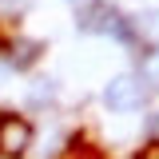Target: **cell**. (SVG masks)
I'll return each instance as SVG.
<instances>
[{
  "instance_id": "cell-1",
  "label": "cell",
  "mask_w": 159,
  "mask_h": 159,
  "mask_svg": "<svg viewBox=\"0 0 159 159\" xmlns=\"http://www.w3.org/2000/svg\"><path fill=\"white\" fill-rule=\"evenodd\" d=\"M76 28L80 32H103L123 44H131V20H123L119 8L103 4V0H80L76 4Z\"/></svg>"
},
{
  "instance_id": "cell-2",
  "label": "cell",
  "mask_w": 159,
  "mask_h": 159,
  "mask_svg": "<svg viewBox=\"0 0 159 159\" xmlns=\"http://www.w3.org/2000/svg\"><path fill=\"white\" fill-rule=\"evenodd\" d=\"M151 96V88L143 84L139 72H119L103 84V107L107 111H116V116H135L143 111V103Z\"/></svg>"
},
{
  "instance_id": "cell-3",
  "label": "cell",
  "mask_w": 159,
  "mask_h": 159,
  "mask_svg": "<svg viewBox=\"0 0 159 159\" xmlns=\"http://www.w3.org/2000/svg\"><path fill=\"white\" fill-rule=\"evenodd\" d=\"M32 139H36V131L24 116H12V111L0 116V155L4 159H20L32 147Z\"/></svg>"
},
{
  "instance_id": "cell-4",
  "label": "cell",
  "mask_w": 159,
  "mask_h": 159,
  "mask_svg": "<svg viewBox=\"0 0 159 159\" xmlns=\"http://www.w3.org/2000/svg\"><path fill=\"white\" fill-rule=\"evenodd\" d=\"M40 52H44V44H40V40L16 36V40H12V48H8V68L24 72V68H32V64L40 60Z\"/></svg>"
},
{
  "instance_id": "cell-5",
  "label": "cell",
  "mask_w": 159,
  "mask_h": 159,
  "mask_svg": "<svg viewBox=\"0 0 159 159\" xmlns=\"http://www.w3.org/2000/svg\"><path fill=\"white\" fill-rule=\"evenodd\" d=\"M139 76H143V84H147V88H159V48H151V52L143 56Z\"/></svg>"
},
{
  "instance_id": "cell-6",
  "label": "cell",
  "mask_w": 159,
  "mask_h": 159,
  "mask_svg": "<svg viewBox=\"0 0 159 159\" xmlns=\"http://www.w3.org/2000/svg\"><path fill=\"white\" fill-rule=\"evenodd\" d=\"M56 80H36V84H32V88H28V99H32V103H44V99H56Z\"/></svg>"
},
{
  "instance_id": "cell-7",
  "label": "cell",
  "mask_w": 159,
  "mask_h": 159,
  "mask_svg": "<svg viewBox=\"0 0 159 159\" xmlns=\"http://www.w3.org/2000/svg\"><path fill=\"white\" fill-rule=\"evenodd\" d=\"M139 159H159V139H151V143L139 151Z\"/></svg>"
},
{
  "instance_id": "cell-8",
  "label": "cell",
  "mask_w": 159,
  "mask_h": 159,
  "mask_svg": "<svg viewBox=\"0 0 159 159\" xmlns=\"http://www.w3.org/2000/svg\"><path fill=\"white\" fill-rule=\"evenodd\" d=\"M151 139H159V116H151Z\"/></svg>"
},
{
  "instance_id": "cell-9",
  "label": "cell",
  "mask_w": 159,
  "mask_h": 159,
  "mask_svg": "<svg viewBox=\"0 0 159 159\" xmlns=\"http://www.w3.org/2000/svg\"><path fill=\"white\" fill-rule=\"evenodd\" d=\"M84 159H96V155H92V151H84Z\"/></svg>"
},
{
  "instance_id": "cell-10",
  "label": "cell",
  "mask_w": 159,
  "mask_h": 159,
  "mask_svg": "<svg viewBox=\"0 0 159 159\" xmlns=\"http://www.w3.org/2000/svg\"><path fill=\"white\" fill-rule=\"evenodd\" d=\"M0 76H4V68H0Z\"/></svg>"
},
{
  "instance_id": "cell-11",
  "label": "cell",
  "mask_w": 159,
  "mask_h": 159,
  "mask_svg": "<svg viewBox=\"0 0 159 159\" xmlns=\"http://www.w3.org/2000/svg\"><path fill=\"white\" fill-rule=\"evenodd\" d=\"M72 4H80V0H72Z\"/></svg>"
}]
</instances>
